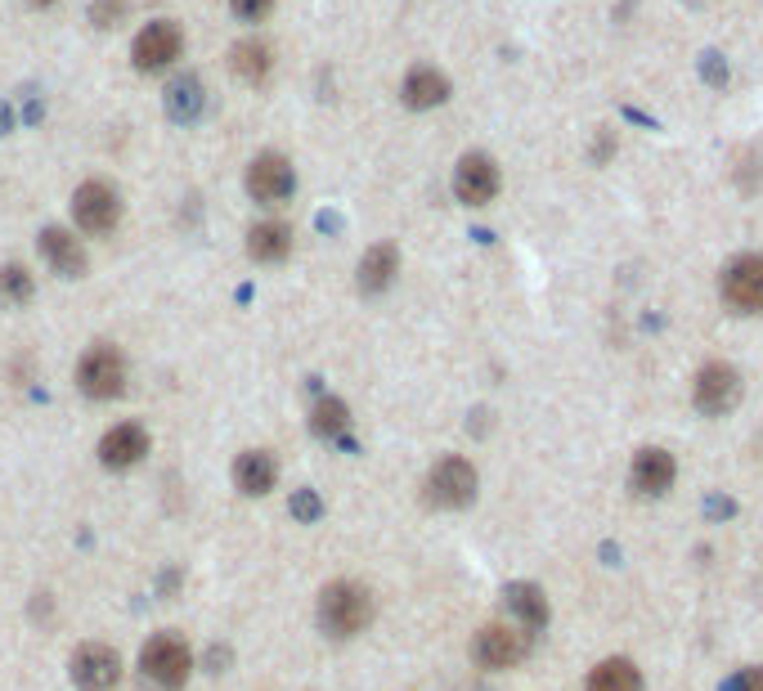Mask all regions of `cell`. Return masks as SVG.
<instances>
[{"label":"cell","mask_w":763,"mask_h":691,"mask_svg":"<svg viewBox=\"0 0 763 691\" xmlns=\"http://www.w3.org/2000/svg\"><path fill=\"white\" fill-rule=\"evenodd\" d=\"M32 274L23 270V266H0V301L6 306H23V301H32Z\"/></svg>","instance_id":"cell-24"},{"label":"cell","mask_w":763,"mask_h":691,"mask_svg":"<svg viewBox=\"0 0 763 691\" xmlns=\"http://www.w3.org/2000/svg\"><path fill=\"white\" fill-rule=\"evenodd\" d=\"M692 400H696V409L705 418H719V413H727L741 400V378L727 364H705L696 373V395Z\"/></svg>","instance_id":"cell-11"},{"label":"cell","mask_w":763,"mask_h":691,"mask_svg":"<svg viewBox=\"0 0 763 691\" xmlns=\"http://www.w3.org/2000/svg\"><path fill=\"white\" fill-rule=\"evenodd\" d=\"M274 481H279V468H274V458H270L265 449H248V453H239V463H234V485H239L248 499L270 494V490H274Z\"/></svg>","instance_id":"cell-16"},{"label":"cell","mask_w":763,"mask_h":691,"mask_svg":"<svg viewBox=\"0 0 763 691\" xmlns=\"http://www.w3.org/2000/svg\"><path fill=\"white\" fill-rule=\"evenodd\" d=\"M77 387L90 400H113L127 391V360L113 351V345H90L77 364Z\"/></svg>","instance_id":"cell-3"},{"label":"cell","mask_w":763,"mask_h":691,"mask_svg":"<svg viewBox=\"0 0 763 691\" xmlns=\"http://www.w3.org/2000/svg\"><path fill=\"white\" fill-rule=\"evenodd\" d=\"M180 54H184V32H180L171 19H158V23L140 28V37H135V46H131V59H135L140 72H162V68H171Z\"/></svg>","instance_id":"cell-6"},{"label":"cell","mask_w":763,"mask_h":691,"mask_svg":"<svg viewBox=\"0 0 763 691\" xmlns=\"http://www.w3.org/2000/svg\"><path fill=\"white\" fill-rule=\"evenodd\" d=\"M122 678V660L113 647H103V642H86L72 651V682L81 691H113Z\"/></svg>","instance_id":"cell-8"},{"label":"cell","mask_w":763,"mask_h":691,"mask_svg":"<svg viewBox=\"0 0 763 691\" xmlns=\"http://www.w3.org/2000/svg\"><path fill=\"white\" fill-rule=\"evenodd\" d=\"M292 189H297V171H292V162H288L283 153H261V158H252V167H248V193H252L257 202L279 207V202L292 198Z\"/></svg>","instance_id":"cell-7"},{"label":"cell","mask_w":763,"mask_h":691,"mask_svg":"<svg viewBox=\"0 0 763 691\" xmlns=\"http://www.w3.org/2000/svg\"><path fill=\"white\" fill-rule=\"evenodd\" d=\"M288 252H292V229L279 224V220H265L248 234V257L261 261V266H279Z\"/></svg>","instance_id":"cell-18"},{"label":"cell","mask_w":763,"mask_h":691,"mask_svg":"<svg viewBox=\"0 0 763 691\" xmlns=\"http://www.w3.org/2000/svg\"><path fill=\"white\" fill-rule=\"evenodd\" d=\"M589 691H642V678L629 660H602L589 673Z\"/></svg>","instance_id":"cell-22"},{"label":"cell","mask_w":763,"mask_h":691,"mask_svg":"<svg viewBox=\"0 0 763 691\" xmlns=\"http://www.w3.org/2000/svg\"><path fill=\"white\" fill-rule=\"evenodd\" d=\"M508 611L521 620V629H543V620H549V602H543V593L534 584H512L508 589Z\"/></svg>","instance_id":"cell-21"},{"label":"cell","mask_w":763,"mask_h":691,"mask_svg":"<svg viewBox=\"0 0 763 691\" xmlns=\"http://www.w3.org/2000/svg\"><path fill=\"white\" fill-rule=\"evenodd\" d=\"M373 615V602L360 584H329L319 598V624L323 633H333V638H355Z\"/></svg>","instance_id":"cell-1"},{"label":"cell","mask_w":763,"mask_h":691,"mask_svg":"<svg viewBox=\"0 0 763 691\" xmlns=\"http://www.w3.org/2000/svg\"><path fill=\"white\" fill-rule=\"evenodd\" d=\"M72 220L86 234H113L118 220H122V198L118 189H108L103 180H86L72 193Z\"/></svg>","instance_id":"cell-4"},{"label":"cell","mask_w":763,"mask_h":691,"mask_svg":"<svg viewBox=\"0 0 763 691\" xmlns=\"http://www.w3.org/2000/svg\"><path fill=\"white\" fill-rule=\"evenodd\" d=\"M400 274V252H395V243H373L369 252H364V261H360V292H386L391 288V279Z\"/></svg>","instance_id":"cell-17"},{"label":"cell","mask_w":763,"mask_h":691,"mask_svg":"<svg viewBox=\"0 0 763 691\" xmlns=\"http://www.w3.org/2000/svg\"><path fill=\"white\" fill-rule=\"evenodd\" d=\"M41 257L50 261V270L59 274V279H81L86 274V252H81V243L68 234V229H59V224H50V229H41Z\"/></svg>","instance_id":"cell-14"},{"label":"cell","mask_w":763,"mask_h":691,"mask_svg":"<svg viewBox=\"0 0 763 691\" xmlns=\"http://www.w3.org/2000/svg\"><path fill=\"white\" fill-rule=\"evenodd\" d=\"M629 481H633V490H637V494H646V499L665 494V490L674 485V458H670L665 449H642V453L633 458Z\"/></svg>","instance_id":"cell-15"},{"label":"cell","mask_w":763,"mask_h":691,"mask_svg":"<svg viewBox=\"0 0 763 691\" xmlns=\"http://www.w3.org/2000/svg\"><path fill=\"white\" fill-rule=\"evenodd\" d=\"M270 10H274V0H234V14H239L243 23H261Z\"/></svg>","instance_id":"cell-28"},{"label":"cell","mask_w":763,"mask_h":691,"mask_svg":"<svg viewBox=\"0 0 763 691\" xmlns=\"http://www.w3.org/2000/svg\"><path fill=\"white\" fill-rule=\"evenodd\" d=\"M32 6H41V10H50V6H54V0H32Z\"/></svg>","instance_id":"cell-31"},{"label":"cell","mask_w":763,"mask_h":691,"mask_svg":"<svg viewBox=\"0 0 763 691\" xmlns=\"http://www.w3.org/2000/svg\"><path fill=\"white\" fill-rule=\"evenodd\" d=\"M198 108H202V86H198V77L175 81V86H171V112H175V118L193 122V118H198Z\"/></svg>","instance_id":"cell-25"},{"label":"cell","mask_w":763,"mask_h":691,"mask_svg":"<svg viewBox=\"0 0 763 691\" xmlns=\"http://www.w3.org/2000/svg\"><path fill=\"white\" fill-rule=\"evenodd\" d=\"M347 427H351V409H347L338 395H329V400H319V404H314V413H310V431H314V435L338 440Z\"/></svg>","instance_id":"cell-23"},{"label":"cell","mask_w":763,"mask_h":691,"mask_svg":"<svg viewBox=\"0 0 763 691\" xmlns=\"http://www.w3.org/2000/svg\"><path fill=\"white\" fill-rule=\"evenodd\" d=\"M472 655L485 664V669H512L521 655H525V629H508V624H485L476 633V647Z\"/></svg>","instance_id":"cell-13"},{"label":"cell","mask_w":763,"mask_h":691,"mask_svg":"<svg viewBox=\"0 0 763 691\" xmlns=\"http://www.w3.org/2000/svg\"><path fill=\"white\" fill-rule=\"evenodd\" d=\"M450 99V77L445 72H435V68H413L404 77V103L409 108H435V103H445Z\"/></svg>","instance_id":"cell-19"},{"label":"cell","mask_w":763,"mask_h":691,"mask_svg":"<svg viewBox=\"0 0 763 691\" xmlns=\"http://www.w3.org/2000/svg\"><path fill=\"white\" fill-rule=\"evenodd\" d=\"M144 453H149V431H144L140 422H118L113 431H108V435L99 440V463H103V468H113V472L135 468Z\"/></svg>","instance_id":"cell-12"},{"label":"cell","mask_w":763,"mask_h":691,"mask_svg":"<svg viewBox=\"0 0 763 691\" xmlns=\"http://www.w3.org/2000/svg\"><path fill=\"white\" fill-rule=\"evenodd\" d=\"M454 193H459V202H468V207L494 202V193H499V167H494V158H485V153H463L459 167H454Z\"/></svg>","instance_id":"cell-10"},{"label":"cell","mask_w":763,"mask_h":691,"mask_svg":"<svg viewBox=\"0 0 763 691\" xmlns=\"http://www.w3.org/2000/svg\"><path fill=\"white\" fill-rule=\"evenodd\" d=\"M701 72H705V77H710L714 86H723V77H727V72H723V59H719V54H705V63H701Z\"/></svg>","instance_id":"cell-30"},{"label":"cell","mask_w":763,"mask_h":691,"mask_svg":"<svg viewBox=\"0 0 763 691\" xmlns=\"http://www.w3.org/2000/svg\"><path fill=\"white\" fill-rule=\"evenodd\" d=\"M230 68H234L248 86H261V81L274 72V50H270L265 41L248 37V41H239V46L230 50Z\"/></svg>","instance_id":"cell-20"},{"label":"cell","mask_w":763,"mask_h":691,"mask_svg":"<svg viewBox=\"0 0 763 691\" xmlns=\"http://www.w3.org/2000/svg\"><path fill=\"white\" fill-rule=\"evenodd\" d=\"M732 691H763V669H745V673L732 682Z\"/></svg>","instance_id":"cell-29"},{"label":"cell","mask_w":763,"mask_h":691,"mask_svg":"<svg viewBox=\"0 0 763 691\" xmlns=\"http://www.w3.org/2000/svg\"><path fill=\"white\" fill-rule=\"evenodd\" d=\"M131 14V0H90V23L94 28H118Z\"/></svg>","instance_id":"cell-26"},{"label":"cell","mask_w":763,"mask_h":691,"mask_svg":"<svg viewBox=\"0 0 763 691\" xmlns=\"http://www.w3.org/2000/svg\"><path fill=\"white\" fill-rule=\"evenodd\" d=\"M288 508H292V517H297V521H314V517L323 512V503H319V494H314V490H297Z\"/></svg>","instance_id":"cell-27"},{"label":"cell","mask_w":763,"mask_h":691,"mask_svg":"<svg viewBox=\"0 0 763 691\" xmlns=\"http://www.w3.org/2000/svg\"><path fill=\"white\" fill-rule=\"evenodd\" d=\"M723 301L736 314H759L763 310V257H741L723 274Z\"/></svg>","instance_id":"cell-9"},{"label":"cell","mask_w":763,"mask_h":691,"mask_svg":"<svg viewBox=\"0 0 763 691\" xmlns=\"http://www.w3.org/2000/svg\"><path fill=\"white\" fill-rule=\"evenodd\" d=\"M140 669H144V678H149L153 687H162V691H180V687L189 682V673H193L189 642H184V638H175V633H158V638H149V647L140 651Z\"/></svg>","instance_id":"cell-2"},{"label":"cell","mask_w":763,"mask_h":691,"mask_svg":"<svg viewBox=\"0 0 763 691\" xmlns=\"http://www.w3.org/2000/svg\"><path fill=\"white\" fill-rule=\"evenodd\" d=\"M472 494H476V468L459 453L441 458V463L426 472V503H435V508H468Z\"/></svg>","instance_id":"cell-5"}]
</instances>
